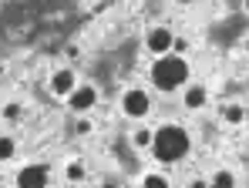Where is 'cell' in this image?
I'll use <instances>...</instances> for the list:
<instances>
[{
    "instance_id": "cell-1",
    "label": "cell",
    "mask_w": 249,
    "mask_h": 188,
    "mask_svg": "<svg viewBox=\"0 0 249 188\" xmlns=\"http://www.w3.org/2000/svg\"><path fill=\"white\" fill-rule=\"evenodd\" d=\"M196 148V141H192V131L185 128V124H178V121H165V124H159L155 128V135H152V158L159 161V165H182L189 154Z\"/></svg>"
},
{
    "instance_id": "cell-2",
    "label": "cell",
    "mask_w": 249,
    "mask_h": 188,
    "mask_svg": "<svg viewBox=\"0 0 249 188\" xmlns=\"http://www.w3.org/2000/svg\"><path fill=\"white\" fill-rule=\"evenodd\" d=\"M192 81V61L178 54H162L152 57L148 64V84L159 94H182V87Z\"/></svg>"
},
{
    "instance_id": "cell-3",
    "label": "cell",
    "mask_w": 249,
    "mask_h": 188,
    "mask_svg": "<svg viewBox=\"0 0 249 188\" xmlns=\"http://www.w3.org/2000/svg\"><path fill=\"white\" fill-rule=\"evenodd\" d=\"M118 111L122 118L128 121H148L152 111H155V94H152V87H142V84H135V87H124L122 98H118Z\"/></svg>"
},
{
    "instance_id": "cell-4",
    "label": "cell",
    "mask_w": 249,
    "mask_h": 188,
    "mask_svg": "<svg viewBox=\"0 0 249 188\" xmlns=\"http://www.w3.org/2000/svg\"><path fill=\"white\" fill-rule=\"evenodd\" d=\"M51 165L47 161H24L17 171H14V188H51Z\"/></svg>"
},
{
    "instance_id": "cell-5",
    "label": "cell",
    "mask_w": 249,
    "mask_h": 188,
    "mask_svg": "<svg viewBox=\"0 0 249 188\" xmlns=\"http://www.w3.org/2000/svg\"><path fill=\"white\" fill-rule=\"evenodd\" d=\"M78 68L74 64H57L51 74H47V94L57 98V101H68V94L78 87Z\"/></svg>"
},
{
    "instance_id": "cell-6",
    "label": "cell",
    "mask_w": 249,
    "mask_h": 188,
    "mask_svg": "<svg viewBox=\"0 0 249 188\" xmlns=\"http://www.w3.org/2000/svg\"><path fill=\"white\" fill-rule=\"evenodd\" d=\"M64 104H68V111L78 114V118H81V114H91L98 104H101V91H98L94 84L81 81V84H78V87L68 94V101H64Z\"/></svg>"
},
{
    "instance_id": "cell-7",
    "label": "cell",
    "mask_w": 249,
    "mask_h": 188,
    "mask_svg": "<svg viewBox=\"0 0 249 188\" xmlns=\"http://www.w3.org/2000/svg\"><path fill=\"white\" fill-rule=\"evenodd\" d=\"M172 40H175V31L168 27V24H152L148 31H145V51H148V57H162V54H172Z\"/></svg>"
},
{
    "instance_id": "cell-8",
    "label": "cell",
    "mask_w": 249,
    "mask_h": 188,
    "mask_svg": "<svg viewBox=\"0 0 249 188\" xmlns=\"http://www.w3.org/2000/svg\"><path fill=\"white\" fill-rule=\"evenodd\" d=\"M182 108L189 114H199V111H206L209 108V87L206 84H196V81H189L185 87H182Z\"/></svg>"
},
{
    "instance_id": "cell-9",
    "label": "cell",
    "mask_w": 249,
    "mask_h": 188,
    "mask_svg": "<svg viewBox=\"0 0 249 188\" xmlns=\"http://www.w3.org/2000/svg\"><path fill=\"white\" fill-rule=\"evenodd\" d=\"M88 175H91V171H88V165H84L81 158H68L64 168H61V178H64L68 185H74V188H81L84 182H88Z\"/></svg>"
},
{
    "instance_id": "cell-10",
    "label": "cell",
    "mask_w": 249,
    "mask_h": 188,
    "mask_svg": "<svg viewBox=\"0 0 249 188\" xmlns=\"http://www.w3.org/2000/svg\"><path fill=\"white\" fill-rule=\"evenodd\" d=\"M17 154H20V138L10 135V131H3V135H0V165L17 161Z\"/></svg>"
},
{
    "instance_id": "cell-11",
    "label": "cell",
    "mask_w": 249,
    "mask_h": 188,
    "mask_svg": "<svg viewBox=\"0 0 249 188\" xmlns=\"http://www.w3.org/2000/svg\"><path fill=\"white\" fill-rule=\"evenodd\" d=\"M222 124H226V128H243V124H246V104L229 101V104L222 108Z\"/></svg>"
},
{
    "instance_id": "cell-12",
    "label": "cell",
    "mask_w": 249,
    "mask_h": 188,
    "mask_svg": "<svg viewBox=\"0 0 249 188\" xmlns=\"http://www.w3.org/2000/svg\"><path fill=\"white\" fill-rule=\"evenodd\" d=\"M152 135H155V128H152L148 121H142V124L131 131L128 141H131V148H135V151H148V148H152Z\"/></svg>"
},
{
    "instance_id": "cell-13",
    "label": "cell",
    "mask_w": 249,
    "mask_h": 188,
    "mask_svg": "<svg viewBox=\"0 0 249 188\" xmlns=\"http://www.w3.org/2000/svg\"><path fill=\"white\" fill-rule=\"evenodd\" d=\"M27 118V108L20 104V101H7V104H0V121L3 124H20Z\"/></svg>"
},
{
    "instance_id": "cell-14",
    "label": "cell",
    "mask_w": 249,
    "mask_h": 188,
    "mask_svg": "<svg viewBox=\"0 0 249 188\" xmlns=\"http://www.w3.org/2000/svg\"><path fill=\"white\" fill-rule=\"evenodd\" d=\"M209 185H215V188H236V185H239V178H236V171H232V168H215V171H209Z\"/></svg>"
},
{
    "instance_id": "cell-15",
    "label": "cell",
    "mask_w": 249,
    "mask_h": 188,
    "mask_svg": "<svg viewBox=\"0 0 249 188\" xmlns=\"http://www.w3.org/2000/svg\"><path fill=\"white\" fill-rule=\"evenodd\" d=\"M142 188H172V178L165 171H145L142 175Z\"/></svg>"
},
{
    "instance_id": "cell-16",
    "label": "cell",
    "mask_w": 249,
    "mask_h": 188,
    "mask_svg": "<svg viewBox=\"0 0 249 188\" xmlns=\"http://www.w3.org/2000/svg\"><path fill=\"white\" fill-rule=\"evenodd\" d=\"M71 128H74V135H78V138H88V135H94V121H91L88 114H81V118H78Z\"/></svg>"
},
{
    "instance_id": "cell-17",
    "label": "cell",
    "mask_w": 249,
    "mask_h": 188,
    "mask_svg": "<svg viewBox=\"0 0 249 188\" xmlns=\"http://www.w3.org/2000/svg\"><path fill=\"white\" fill-rule=\"evenodd\" d=\"M189 51H192V40L185 37V34H175V40H172V54H178V57H189Z\"/></svg>"
},
{
    "instance_id": "cell-18",
    "label": "cell",
    "mask_w": 249,
    "mask_h": 188,
    "mask_svg": "<svg viewBox=\"0 0 249 188\" xmlns=\"http://www.w3.org/2000/svg\"><path fill=\"white\" fill-rule=\"evenodd\" d=\"M81 44H74V40H71V44H68V47H64V57H68V64H78V61H81Z\"/></svg>"
},
{
    "instance_id": "cell-19",
    "label": "cell",
    "mask_w": 249,
    "mask_h": 188,
    "mask_svg": "<svg viewBox=\"0 0 249 188\" xmlns=\"http://www.w3.org/2000/svg\"><path fill=\"white\" fill-rule=\"evenodd\" d=\"M185 188H209V178L206 175H192V178L185 182Z\"/></svg>"
},
{
    "instance_id": "cell-20",
    "label": "cell",
    "mask_w": 249,
    "mask_h": 188,
    "mask_svg": "<svg viewBox=\"0 0 249 188\" xmlns=\"http://www.w3.org/2000/svg\"><path fill=\"white\" fill-rule=\"evenodd\" d=\"M172 3H178V7H192V3H199V0H172Z\"/></svg>"
},
{
    "instance_id": "cell-21",
    "label": "cell",
    "mask_w": 249,
    "mask_h": 188,
    "mask_svg": "<svg viewBox=\"0 0 249 188\" xmlns=\"http://www.w3.org/2000/svg\"><path fill=\"white\" fill-rule=\"evenodd\" d=\"M243 54H246V57H249V34H246V37H243Z\"/></svg>"
},
{
    "instance_id": "cell-22",
    "label": "cell",
    "mask_w": 249,
    "mask_h": 188,
    "mask_svg": "<svg viewBox=\"0 0 249 188\" xmlns=\"http://www.w3.org/2000/svg\"><path fill=\"white\" fill-rule=\"evenodd\" d=\"M3 77H7V64L0 61V81H3Z\"/></svg>"
},
{
    "instance_id": "cell-23",
    "label": "cell",
    "mask_w": 249,
    "mask_h": 188,
    "mask_svg": "<svg viewBox=\"0 0 249 188\" xmlns=\"http://www.w3.org/2000/svg\"><path fill=\"white\" fill-rule=\"evenodd\" d=\"M243 10H246V17H249V0H243Z\"/></svg>"
},
{
    "instance_id": "cell-24",
    "label": "cell",
    "mask_w": 249,
    "mask_h": 188,
    "mask_svg": "<svg viewBox=\"0 0 249 188\" xmlns=\"http://www.w3.org/2000/svg\"><path fill=\"white\" fill-rule=\"evenodd\" d=\"M246 124H249V104H246Z\"/></svg>"
},
{
    "instance_id": "cell-25",
    "label": "cell",
    "mask_w": 249,
    "mask_h": 188,
    "mask_svg": "<svg viewBox=\"0 0 249 188\" xmlns=\"http://www.w3.org/2000/svg\"><path fill=\"white\" fill-rule=\"evenodd\" d=\"M209 188H215V185H209Z\"/></svg>"
},
{
    "instance_id": "cell-26",
    "label": "cell",
    "mask_w": 249,
    "mask_h": 188,
    "mask_svg": "<svg viewBox=\"0 0 249 188\" xmlns=\"http://www.w3.org/2000/svg\"><path fill=\"white\" fill-rule=\"evenodd\" d=\"M0 104H3V101H0Z\"/></svg>"
}]
</instances>
